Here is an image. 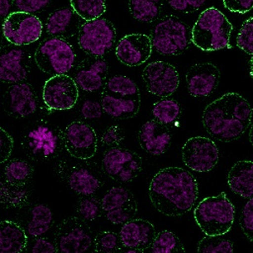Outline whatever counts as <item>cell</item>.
<instances>
[{
  "mask_svg": "<svg viewBox=\"0 0 253 253\" xmlns=\"http://www.w3.org/2000/svg\"><path fill=\"white\" fill-rule=\"evenodd\" d=\"M148 195L160 213L169 217L181 216L190 212L197 200V180L183 168L167 167L152 178Z\"/></svg>",
  "mask_w": 253,
  "mask_h": 253,
  "instance_id": "1",
  "label": "cell"
},
{
  "mask_svg": "<svg viewBox=\"0 0 253 253\" xmlns=\"http://www.w3.org/2000/svg\"><path fill=\"white\" fill-rule=\"evenodd\" d=\"M250 103L238 93H227L209 104L202 122L208 133L223 142L240 138L253 122Z\"/></svg>",
  "mask_w": 253,
  "mask_h": 253,
  "instance_id": "2",
  "label": "cell"
},
{
  "mask_svg": "<svg viewBox=\"0 0 253 253\" xmlns=\"http://www.w3.org/2000/svg\"><path fill=\"white\" fill-rule=\"evenodd\" d=\"M101 104L104 113L113 119L134 118L141 108L139 88L127 76H112L102 90Z\"/></svg>",
  "mask_w": 253,
  "mask_h": 253,
  "instance_id": "3",
  "label": "cell"
},
{
  "mask_svg": "<svg viewBox=\"0 0 253 253\" xmlns=\"http://www.w3.org/2000/svg\"><path fill=\"white\" fill-rule=\"evenodd\" d=\"M21 146L31 160L50 162L57 158L65 148L63 131L51 122L37 120L23 131Z\"/></svg>",
  "mask_w": 253,
  "mask_h": 253,
  "instance_id": "4",
  "label": "cell"
},
{
  "mask_svg": "<svg viewBox=\"0 0 253 253\" xmlns=\"http://www.w3.org/2000/svg\"><path fill=\"white\" fill-rule=\"evenodd\" d=\"M233 27L221 11L211 7L203 11L191 30V42L205 51L231 48Z\"/></svg>",
  "mask_w": 253,
  "mask_h": 253,
  "instance_id": "5",
  "label": "cell"
},
{
  "mask_svg": "<svg viewBox=\"0 0 253 253\" xmlns=\"http://www.w3.org/2000/svg\"><path fill=\"white\" fill-rule=\"evenodd\" d=\"M198 226L206 236H223L231 230L235 218V207L225 192L205 198L194 211Z\"/></svg>",
  "mask_w": 253,
  "mask_h": 253,
  "instance_id": "6",
  "label": "cell"
},
{
  "mask_svg": "<svg viewBox=\"0 0 253 253\" xmlns=\"http://www.w3.org/2000/svg\"><path fill=\"white\" fill-rule=\"evenodd\" d=\"M152 45L163 56H178L190 46L191 32L184 22L176 16L161 18L152 29Z\"/></svg>",
  "mask_w": 253,
  "mask_h": 253,
  "instance_id": "7",
  "label": "cell"
},
{
  "mask_svg": "<svg viewBox=\"0 0 253 253\" xmlns=\"http://www.w3.org/2000/svg\"><path fill=\"white\" fill-rule=\"evenodd\" d=\"M36 64L47 75H66L75 66L76 54L73 47L63 38H46L42 41L34 54Z\"/></svg>",
  "mask_w": 253,
  "mask_h": 253,
  "instance_id": "8",
  "label": "cell"
},
{
  "mask_svg": "<svg viewBox=\"0 0 253 253\" xmlns=\"http://www.w3.org/2000/svg\"><path fill=\"white\" fill-rule=\"evenodd\" d=\"M94 240L91 228L81 217L64 219L54 233V243L61 253H86L94 246Z\"/></svg>",
  "mask_w": 253,
  "mask_h": 253,
  "instance_id": "9",
  "label": "cell"
},
{
  "mask_svg": "<svg viewBox=\"0 0 253 253\" xmlns=\"http://www.w3.org/2000/svg\"><path fill=\"white\" fill-rule=\"evenodd\" d=\"M102 170L114 181L131 182L142 172V157L124 147H109L103 155Z\"/></svg>",
  "mask_w": 253,
  "mask_h": 253,
  "instance_id": "10",
  "label": "cell"
},
{
  "mask_svg": "<svg viewBox=\"0 0 253 253\" xmlns=\"http://www.w3.org/2000/svg\"><path fill=\"white\" fill-rule=\"evenodd\" d=\"M115 40L116 29L106 18L85 21L78 33L79 46L89 56H104L111 50Z\"/></svg>",
  "mask_w": 253,
  "mask_h": 253,
  "instance_id": "11",
  "label": "cell"
},
{
  "mask_svg": "<svg viewBox=\"0 0 253 253\" xmlns=\"http://www.w3.org/2000/svg\"><path fill=\"white\" fill-rule=\"evenodd\" d=\"M43 25L33 13L17 11L3 20V33L8 42L15 46H27L40 39Z\"/></svg>",
  "mask_w": 253,
  "mask_h": 253,
  "instance_id": "12",
  "label": "cell"
},
{
  "mask_svg": "<svg viewBox=\"0 0 253 253\" xmlns=\"http://www.w3.org/2000/svg\"><path fill=\"white\" fill-rule=\"evenodd\" d=\"M63 142L68 154L81 161L91 159L98 149L95 130L84 122H72L66 126L63 130Z\"/></svg>",
  "mask_w": 253,
  "mask_h": 253,
  "instance_id": "13",
  "label": "cell"
},
{
  "mask_svg": "<svg viewBox=\"0 0 253 253\" xmlns=\"http://www.w3.org/2000/svg\"><path fill=\"white\" fill-rule=\"evenodd\" d=\"M101 208L107 220L115 225H123L134 218L137 203L131 190L123 186H114L102 198Z\"/></svg>",
  "mask_w": 253,
  "mask_h": 253,
  "instance_id": "14",
  "label": "cell"
},
{
  "mask_svg": "<svg viewBox=\"0 0 253 253\" xmlns=\"http://www.w3.org/2000/svg\"><path fill=\"white\" fill-rule=\"evenodd\" d=\"M182 159L190 170L209 172L218 164L219 151L213 140L205 137H191L183 146Z\"/></svg>",
  "mask_w": 253,
  "mask_h": 253,
  "instance_id": "15",
  "label": "cell"
},
{
  "mask_svg": "<svg viewBox=\"0 0 253 253\" xmlns=\"http://www.w3.org/2000/svg\"><path fill=\"white\" fill-rule=\"evenodd\" d=\"M78 98V85L71 76L57 75L45 82L42 99L46 106L51 110L63 111L72 109Z\"/></svg>",
  "mask_w": 253,
  "mask_h": 253,
  "instance_id": "16",
  "label": "cell"
},
{
  "mask_svg": "<svg viewBox=\"0 0 253 253\" xmlns=\"http://www.w3.org/2000/svg\"><path fill=\"white\" fill-rule=\"evenodd\" d=\"M142 80L150 94L162 98L174 94L180 83L179 74L175 66L160 61L151 62L145 67Z\"/></svg>",
  "mask_w": 253,
  "mask_h": 253,
  "instance_id": "17",
  "label": "cell"
},
{
  "mask_svg": "<svg viewBox=\"0 0 253 253\" xmlns=\"http://www.w3.org/2000/svg\"><path fill=\"white\" fill-rule=\"evenodd\" d=\"M2 104L8 115L17 119L27 118L38 110V96L30 84H13L6 89Z\"/></svg>",
  "mask_w": 253,
  "mask_h": 253,
  "instance_id": "18",
  "label": "cell"
},
{
  "mask_svg": "<svg viewBox=\"0 0 253 253\" xmlns=\"http://www.w3.org/2000/svg\"><path fill=\"white\" fill-rule=\"evenodd\" d=\"M58 166V173L61 179L78 195H94L102 186L100 178L88 166L81 163L70 164L66 162H61Z\"/></svg>",
  "mask_w": 253,
  "mask_h": 253,
  "instance_id": "19",
  "label": "cell"
},
{
  "mask_svg": "<svg viewBox=\"0 0 253 253\" xmlns=\"http://www.w3.org/2000/svg\"><path fill=\"white\" fill-rule=\"evenodd\" d=\"M152 48L151 37L143 33H132L119 41L115 55L121 63L135 67L144 64L150 58Z\"/></svg>",
  "mask_w": 253,
  "mask_h": 253,
  "instance_id": "20",
  "label": "cell"
},
{
  "mask_svg": "<svg viewBox=\"0 0 253 253\" xmlns=\"http://www.w3.org/2000/svg\"><path fill=\"white\" fill-rule=\"evenodd\" d=\"M220 76V71L213 64H195L185 76L189 94L194 97L210 96L217 89Z\"/></svg>",
  "mask_w": 253,
  "mask_h": 253,
  "instance_id": "21",
  "label": "cell"
},
{
  "mask_svg": "<svg viewBox=\"0 0 253 253\" xmlns=\"http://www.w3.org/2000/svg\"><path fill=\"white\" fill-rule=\"evenodd\" d=\"M108 71L109 66L105 60L91 56L79 65L74 80L80 89L93 93L104 88Z\"/></svg>",
  "mask_w": 253,
  "mask_h": 253,
  "instance_id": "22",
  "label": "cell"
},
{
  "mask_svg": "<svg viewBox=\"0 0 253 253\" xmlns=\"http://www.w3.org/2000/svg\"><path fill=\"white\" fill-rule=\"evenodd\" d=\"M119 234L124 248L138 253L149 249L157 235L153 224L143 218H133L124 223Z\"/></svg>",
  "mask_w": 253,
  "mask_h": 253,
  "instance_id": "23",
  "label": "cell"
},
{
  "mask_svg": "<svg viewBox=\"0 0 253 253\" xmlns=\"http://www.w3.org/2000/svg\"><path fill=\"white\" fill-rule=\"evenodd\" d=\"M171 133L167 125L150 120L140 127L137 139L145 152L152 156H162L170 147Z\"/></svg>",
  "mask_w": 253,
  "mask_h": 253,
  "instance_id": "24",
  "label": "cell"
},
{
  "mask_svg": "<svg viewBox=\"0 0 253 253\" xmlns=\"http://www.w3.org/2000/svg\"><path fill=\"white\" fill-rule=\"evenodd\" d=\"M30 68V57L23 49H12L0 56V80L3 83L24 82Z\"/></svg>",
  "mask_w": 253,
  "mask_h": 253,
  "instance_id": "25",
  "label": "cell"
},
{
  "mask_svg": "<svg viewBox=\"0 0 253 253\" xmlns=\"http://www.w3.org/2000/svg\"><path fill=\"white\" fill-rule=\"evenodd\" d=\"M82 18L72 8H61L54 11L46 18V30L49 35L56 38H66L78 34Z\"/></svg>",
  "mask_w": 253,
  "mask_h": 253,
  "instance_id": "26",
  "label": "cell"
},
{
  "mask_svg": "<svg viewBox=\"0 0 253 253\" xmlns=\"http://www.w3.org/2000/svg\"><path fill=\"white\" fill-rule=\"evenodd\" d=\"M230 190L241 197H253V162L240 161L231 168L228 175Z\"/></svg>",
  "mask_w": 253,
  "mask_h": 253,
  "instance_id": "27",
  "label": "cell"
},
{
  "mask_svg": "<svg viewBox=\"0 0 253 253\" xmlns=\"http://www.w3.org/2000/svg\"><path fill=\"white\" fill-rule=\"evenodd\" d=\"M28 242V235L19 224L13 221H1L0 253H23L27 248Z\"/></svg>",
  "mask_w": 253,
  "mask_h": 253,
  "instance_id": "28",
  "label": "cell"
},
{
  "mask_svg": "<svg viewBox=\"0 0 253 253\" xmlns=\"http://www.w3.org/2000/svg\"><path fill=\"white\" fill-rule=\"evenodd\" d=\"M53 213L46 205H36L31 210V219L27 226L28 234L38 238L47 233L53 226Z\"/></svg>",
  "mask_w": 253,
  "mask_h": 253,
  "instance_id": "29",
  "label": "cell"
},
{
  "mask_svg": "<svg viewBox=\"0 0 253 253\" xmlns=\"http://www.w3.org/2000/svg\"><path fill=\"white\" fill-rule=\"evenodd\" d=\"M33 166L27 161L22 159L9 160L4 167L3 179L4 182L10 185L26 186L33 178Z\"/></svg>",
  "mask_w": 253,
  "mask_h": 253,
  "instance_id": "30",
  "label": "cell"
},
{
  "mask_svg": "<svg viewBox=\"0 0 253 253\" xmlns=\"http://www.w3.org/2000/svg\"><path fill=\"white\" fill-rule=\"evenodd\" d=\"M164 0H129L128 8L132 17L142 23H152L159 18Z\"/></svg>",
  "mask_w": 253,
  "mask_h": 253,
  "instance_id": "31",
  "label": "cell"
},
{
  "mask_svg": "<svg viewBox=\"0 0 253 253\" xmlns=\"http://www.w3.org/2000/svg\"><path fill=\"white\" fill-rule=\"evenodd\" d=\"M0 202L5 209H20L28 205L30 192L26 186L13 185L1 181Z\"/></svg>",
  "mask_w": 253,
  "mask_h": 253,
  "instance_id": "32",
  "label": "cell"
},
{
  "mask_svg": "<svg viewBox=\"0 0 253 253\" xmlns=\"http://www.w3.org/2000/svg\"><path fill=\"white\" fill-rule=\"evenodd\" d=\"M155 120L165 125L175 124L181 114V106L175 99H163L153 104Z\"/></svg>",
  "mask_w": 253,
  "mask_h": 253,
  "instance_id": "33",
  "label": "cell"
},
{
  "mask_svg": "<svg viewBox=\"0 0 253 253\" xmlns=\"http://www.w3.org/2000/svg\"><path fill=\"white\" fill-rule=\"evenodd\" d=\"M71 8L83 20L101 18L106 11V0H71Z\"/></svg>",
  "mask_w": 253,
  "mask_h": 253,
  "instance_id": "34",
  "label": "cell"
},
{
  "mask_svg": "<svg viewBox=\"0 0 253 253\" xmlns=\"http://www.w3.org/2000/svg\"><path fill=\"white\" fill-rule=\"evenodd\" d=\"M149 250L152 253H185L180 238L175 233L167 230L157 233Z\"/></svg>",
  "mask_w": 253,
  "mask_h": 253,
  "instance_id": "35",
  "label": "cell"
},
{
  "mask_svg": "<svg viewBox=\"0 0 253 253\" xmlns=\"http://www.w3.org/2000/svg\"><path fill=\"white\" fill-rule=\"evenodd\" d=\"M123 248L119 234L112 231H101L94 238L95 253H119Z\"/></svg>",
  "mask_w": 253,
  "mask_h": 253,
  "instance_id": "36",
  "label": "cell"
},
{
  "mask_svg": "<svg viewBox=\"0 0 253 253\" xmlns=\"http://www.w3.org/2000/svg\"><path fill=\"white\" fill-rule=\"evenodd\" d=\"M198 252L202 253H233V243L220 236H206L198 243Z\"/></svg>",
  "mask_w": 253,
  "mask_h": 253,
  "instance_id": "37",
  "label": "cell"
},
{
  "mask_svg": "<svg viewBox=\"0 0 253 253\" xmlns=\"http://www.w3.org/2000/svg\"><path fill=\"white\" fill-rule=\"evenodd\" d=\"M101 200L92 195L81 198L76 205L79 216L87 222L96 220L101 215Z\"/></svg>",
  "mask_w": 253,
  "mask_h": 253,
  "instance_id": "38",
  "label": "cell"
},
{
  "mask_svg": "<svg viewBox=\"0 0 253 253\" xmlns=\"http://www.w3.org/2000/svg\"><path fill=\"white\" fill-rule=\"evenodd\" d=\"M237 45L246 53L253 56V17L243 23L237 38Z\"/></svg>",
  "mask_w": 253,
  "mask_h": 253,
  "instance_id": "39",
  "label": "cell"
},
{
  "mask_svg": "<svg viewBox=\"0 0 253 253\" xmlns=\"http://www.w3.org/2000/svg\"><path fill=\"white\" fill-rule=\"evenodd\" d=\"M239 223L244 235L253 243V197L243 208Z\"/></svg>",
  "mask_w": 253,
  "mask_h": 253,
  "instance_id": "40",
  "label": "cell"
},
{
  "mask_svg": "<svg viewBox=\"0 0 253 253\" xmlns=\"http://www.w3.org/2000/svg\"><path fill=\"white\" fill-rule=\"evenodd\" d=\"M125 138L124 131L119 125H112L108 127L101 137V143L107 147H119Z\"/></svg>",
  "mask_w": 253,
  "mask_h": 253,
  "instance_id": "41",
  "label": "cell"
},
{
  "mask_svg": "<svg viewBox=\"0 0 253 253\" xmlns=\"http://www.w3.org/2000/svg\"><path fill=\"white\" fill-rule=\"evenodd\" d=\"M51 2V0H13V4L18 11L33 13L43 10Z\"/></svg>",
  "mask_w": 253,
  "mask_h": 253,
  "instance_id": "42",
  "label": "cell"
},
{
  "mask_svg": "<svg viewBox=\"0 0 253 253\" xmlns=\"http://www.w3.org/2000/svg\"><path fill=\"white\" fill-rule=\"evenodd\" d=\"M206 0H167L174 10L184 13H190L199 10Z\"/></svg>",
  "mask_w": 253,
  "mask_h": 253,
  "instance_id": "43",
  "label": "cell"
},
{
  "mask_svg": "<svg viewBox=\"0 0 253 253\" xmlns=\"http://www.w3.org/2000/svg\"><path fill=\"white\" fill-rule=\"evenodd\" d=\"M81 115L86 119H99L104 113L102 104L96 100L85 99L81 108Z\"/></svg>",
  "mask_w": 253,
  "mask_h": 253,
  "instance_id": "44",
  "label": "cell"
},
{
  "mask_svg": "<svg viewBox=\"0 0 253 253\" xmlns=\"http://www.w3.org/2000/svg\"><path fill=\"white\" fill-rule=\"evenodd\" d=\"M0 163L2 164L11 156L13 148V140L9 133L0 128Z\"/></svg>",
  "mask_w": 253,
  "mask_h": 253,
  "instance_id": "45",
  "label": "cell"
},
{
  "mask_svg": "<svg viewBox=\"0 0 253 253\" xmlns=\"http://www.w3.org/2000/svg\"><path fill=\"white\" fill-rule=\"evenodd\" d=\"M226 8L233 13H248L253 8V0H223Z\"/></svg>",
  "mask_w": 253,
  "mask_h": 253,
  "instance_id": "46",
  "label": "cell"
},
{
  "mask_svg": "<svg viewBox=\"0 0 253 253\" xmlns=\"http://www.w3.org/2000/svg\"><path fill=\"white\" fill-rule=\"evenodd\" d=\"M31 251L33 253H54L58 252L54 242L52 243L46 238L40 237L36 238Z\"/></svg>",
  "mask_w": 253,
  "mask_h": 253,
  "instance_id": "47",
  "label": "cell"
},
{
  "mask_svg": "<svg viewBox=\"0 0 253 253\" xmlns=\"http://www.w3.org/2000/svg\"><path fill=\"white\" fill-rule=\"evenodd\" d=\"M13 0H0V16L5 19L10 14Z\"/></svg>",
  "mask_w": 253,
  "mask_h": 253,
  "instance_id": "48",
  "label": "cell"
},
{
  "mask_svg": "<svg viewBox=\"0 0 253 253\" xmlns=\"http://www.w3.org/2000/svg\"><path fill=\"white\" fill-rule=\"evenodd\" d=\"M249 141H250L251 144L253 146V119L251 124L250 132H249Z\"/></svg>",
  "mask_w": 253,
  "mask_h": 253,
  "instance_id": "49",
  "label": "cell"
},
{
  "mask_svg": "<svg viewBox=\"0 0 253 253\" xmlns=\"http://www.w3.org/2000/svg\"><path fill=\"white\" fill-rule=\"evenodd\" d=\"M250 75L253 79V56H252L250 60Z\"/></svg>",
  "mask_w": 253,
  "mask_h": 253,
  "instance_id": "50",
  "label": "cell"
}]
</instances>
